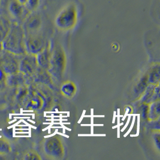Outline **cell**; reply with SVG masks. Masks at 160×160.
Wrapping results in <instances>:
<instances>
[{
    "label": "cell",
    "instance_id": "obj_8",
    "mask_svg": "<svg viewBox=\"0 0 160 160\" xmlns=\"http://www.w3.org/2000/svg\"><path fill=\"white\" fill-rule=\"evenodd\" d=\"M25 159L26 160H34V159H38L37 155L35 153H29L27 155H26Z\"/></svg>",
    "mask_w": 160,
    "mask_h": 160
},
{
    "label": "cell",
    "instance_id": "obj_2",
    "mask_svg": "<svg viewBox=\"0 0 160 160\" xmlns=\"http://www.w3.org/2000/svg\"><path fill=\"white\" fill-rule=\"evenodd\" d=\"M23 42V31L22 27L18 23H12L7 36L1 43L4 51L18 53L22 51Z\"/></svg>",
    "mask_w": 160,
    "mask_h": 160
},
{
    "label": "cell",
    "instance_id": "obj_9",
    "mask_svg": "<svg viewBox=\"0 0 160 160\" xmlns=\"http://www.w3.org/2000/svg\"><path fill=\"white\" fill-rule=\"evenodd\" d=\"M20 2H21L22 4H25H25L27 3V0H18Z\"/></svg>",
    "mask_w": 160,
    "mask_h": 160
},
{
    "label": "cell",
    "instance_id": "obj_4",
    "mask_svg": "<svg viewBox=\"0 0 160 160\" xmlns=\"http://www.w3.org/2000/svg\"><path fill=\"white\" fill-rule=\"evenodd\" d=\"M12 23L0 15V43H1L11 28Z\"/></svg>",
    "mask_w": 160,
    "mask_h": 160
},
{
    "label": "cell",
    "instance_id": "obj_6",
    "mask_svg": "<svg viewBox=\"0 0 160 160\" xmlns=\"http://www.w3.org/2000/svg\"><path fill=\"white\" fill-rule=\"evenodd\" d=\"M8 74L0 68V92L4 89L7 85Z\"/></svg>",
    "mask_w": 160,
    "mask_h": 160
},
{
    "label": "cell",
    "instance_id": "obj_7",
    "mask_svg": "<svg viewBox=\"0 0 160 160\" xmlns=\"http://www.w3.org/2000/svg\"><path fill=\"white\" fill-rule=\"evenodd\" d=\"M39 0H27L25 6L29 10H34L37 7Z\"/></svg>",
    "mask_w": 160,
    "mask_h": 160
},
{
    "label": "cell",
    "instance_id": "obj_5",
    "mask_svg": "<svg viewBox=\"0 0 160 160\" xmlns=\"http://www.w3.org/2000/svg\"><path fill=\"white\" fill-rule=\"evenodd\" d=\"M12 151L10 143L5 138H0V155H5Z\"/></svg>",
    "mask_w": 160,
    "mask_h": 160
},
{
    "label": "cell",
    "instance_id": "obj_3",
    "mask_svg": "<svg viewBox=\"0 0 160 160\" xmlns=\"http://www.w3.org/2000/svg\"><path fill=\"white\" fill-rule=\"evenodd\" d=\"M4 53L0 56V68L7 74L14 73L17 70V64L12 53L5 51Z\"/></svg>",
    "mask_w": 160,
    "mask_h": 160
},
{
    "label": "cell",
    "instance_id": "obj_1",
    "mask_svg": "<svg viewBox=\"0 0 160 160\" xmlns=\"http://www.w3.org/2000/svg\"><path fill=\"white\" fill-rule=\"evenodd\" d=\"M28 8L18 0H0V15L12 23H18L26 17Z\"/></svg>",
    "mask_w": 160,
    "mask_h": 160
}]
</instances>
